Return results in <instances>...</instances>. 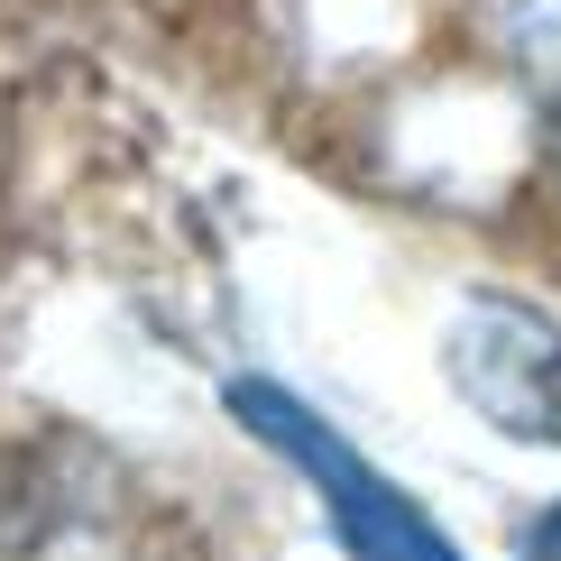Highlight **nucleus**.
I'll list each match as a JSON object with an SVG mask.
<instances>
[{
  "mask_svg": "<svg viewBox=\"0 0 561 561\" xmlns=\"http://www.w3.org/2000/svg\"><path fill=\"white\" fill-rule=\"evenodd\" d=\"M230 414H240L259 442H276V451H286L295 470L322 488V506H332V534L350 543V561H460V552H451V534H442V525H433L396 479L368 470V460L350 451V442L322 424L304 396L267 387V378H240V387H230Z\"/></svg>",
  "mask_w": 561,
  "mask_h": 561,
  "instance_id": "1",
  "label": "nucleus"
},
{
  "mask_svg": "<svg viewBox=\"0 0 561 561\" xmlns=\"http://www.w3.org/2000/svg\"><path fill=\"white\" fill-rule=\"evenodd\" d=\"M451 378L460 396L506 433L561 442V332L506 295H479L451 332Z\"/></svg>",
  "mask_w": 561,
  "mask_h": 561,
  "instance_id": "2",
  "label": "nucleus"
},
{
  "mask_svg": "<svg viewBox=\"0 0 561 561\" xmlns=\"http://www.w3.org/2000/svg\"><path fill=\"white\" fill-rule=\"evenodd\" d=\"M525 561H561V506H552L543 525H534V543H525Z\"/></svg>",
  "mask_w": 561,
  "mask_h": 561,
  "instance_id": "3",
  "label": "nucleus"
}]
</instances>
